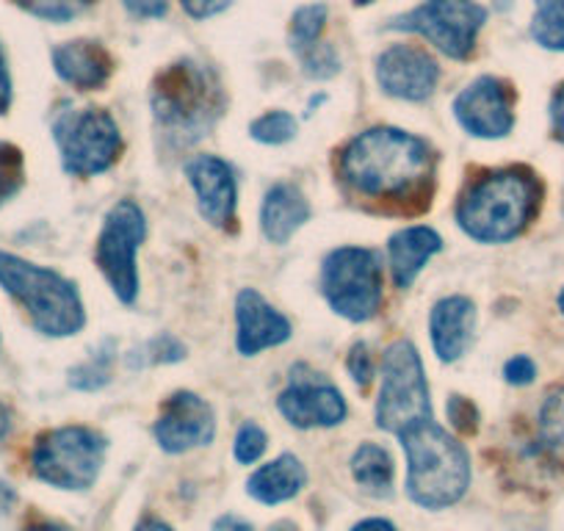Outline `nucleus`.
<instances>
[{
    "label": "nucleus",
    "mask_w": 564,
    "mask_h": 531,
    "mask_svg": "<svg viewBox=\"0 0 564 531\" xmlns=\"http://www.w3.org/2000/svg\"><path fill=\"white\" fill-rule=\"evenodd\" d=\"M214 531H252V525L247 520L236 518V514H221L214 523Z\"/></svg>",
    "instance_id": "41"
},
{
    "label": "nucleus",
    "mask_w": 564,
    "mask_h": 531,
    "mask_svg": "<svg viewBox=\"0 0 564 531\" xmlns=\"http://www.w3.org/2000/svg\"><path fill=\"white\" fill-rule=\"evenodd\" d=\"M558 311L564 313V289H562V294H558Z\"/></svg>",
    "instance_id": "48"
},
{
    "label": "nucleus",
    "mask_w": 564,
    "mask_h": 531,
    "mask_svg": "<svg viewBox=\"0 0 564 531\" xmlns=\"http://www.w3.org/2000/svg\"><path fill=\"white\" fill-rule=\"evenodd\" d=\"M276 410L282 419L300 430L338 426L349 413L340 390L307 366H296L291 371V384L276 399Z\"/></svg>",
    "instance_id": "12"
},
{
    "label": "nucleus",
    "mask_w": 564,
    "mask_h": 531,
    "mask_svg": "<svg viewBox=\"0 0 564 531\" xmlns=\"http://www.w3.org/2000/svg\"><path fill=\"white\" fill-rule=\"evenodd\" d=\"M448 419H452V424L457 426L459 432L470 435V432H476V426H479V410H476V404L470 402V399H465V395H452V402H448Z\"/></svg>",
    "instance_id": "34"
},
{
    "label": "nucleus",
    "mask_w": 564,
    "mask_h": 531,
    "mask_svg": "<svg viewBox=\"0 0 564 531\" xmlns=\"http://www.w3.org/2000/svg\"><path fill=\"white\" fill-rule=\"evenodd\" d=\"M346 368H349V373L355 377L357 384H371L373 379V360H371V349H368L366 344H355L349 349V357H346Z\"/></svg>",
    "instance_id": "35"
},
{
    "label": "nucleus",
    "mask_w": 564,
    "mask_h": 531,
    "mask_svg": "<svg viewBox=\"0 0 564 531\" xmlns=\"http://www.w3.org/2000/svg\"><path fill=\"white\" fill-rule=\"evenodd\" d=\"M311 219V205L305 194L291 183H276L269 188L260 205V227L271 243L291 241L296 230Z\"/></svg>",
    "instance_id": "20"
},
{
    "label": "nucleus",
    "mask_w": 564,
    "mask_h": 531,
    "mask_svg": "<svg viewBox=\"0 0 564 531\" xmlns=\"http://www.w3.org/2000/svg\"><path fill=\"white\" fill-rule=\"evenodd\" d=\"M377 80L384 95L406 102L430 100L441 80V67L415 45H393L377 58Z\"/></svg>",
    "instance_id": "15"
},
{
    "label": "nucleus",
    "mask_w": 564,
    "mask_h": 531,
    "mask_svg": "<svg viewBox=\"0 0 564 531\" xmlns=\"http://www.w3.org/2000/svg\"><path fill=\"white\" fill-rule=\"evenodd\" d=\"M232 0H181L183 12L194 20H208L230 9Z\"/></svg>",
    "instance_id": "36"
},
{
    "label": "nucleus",
    "mask_w": 564,
    "mask_h": 531,
    "mask_svg": "<svg viewBox=\"0 0 564 531\" xmlns=\"http://www.w3.org/2000/svg\"><path fill=\"white\" fill-rule=\"evenodd\" d=\"M249 133H252L254 142L285 144L296 137V119L289 111H269L254 119Z\"/></svg>",
    "instance_id": "30"
},
{
    "label": "nucleus",
    "mask_w": 564,
    "mask_h": 531,
    "mask_svg": "<svg viewBox=\"0 0 564 531\" xmlns=\"http://www.w3.org/2000/svg\"><path fill=\"white\" fill-rule=\"evenodd\" d=\"M214 435V410L205 399L188 390L170 395L155 421V441L166 454H186L192 448L208 446Z\"/></svg>",
    "instance_id": "14"
},
{
    "label": "nucleus",
    "mask_w": 564,
    "mask_h": 531,
    "mask_svg": "<svg viewBox=\"0 0 564 531\" xmlns=\"http://www.w3.org/2000/svg\"><path fill=\"white\" fill-rule=\"evenodd\" d=\"M335 166L344 192L371 214H423L435 194V150L399 128L362 130L346 142Z\"/></svg>",
    "instance_id": "1"
},
{
    "label": "nucleus",
    "mask_w": 564,
    "mask_h": 531,
    "mask_svg": "<svg viewBox=\"0 0 564 531\" xmlns=\"http://www.w3.org/2000/svg\"><path fill=\"white\" fill-rule=\"evenodd\" d=\"M443 241L432 227H406L399 230L388 243L390 254V274H393L395 289H410L421 274L423 263L435 252H441Z\"/></svg>",
    "instance_id": "21"
},
{
    "label": "nucleus",
    "mask_w": 564,
    "mask_h": 531,
    "mask_svg": "<svg viewBox=\"0 0 564 531\" xmlns=\"http://www.w3.org/2000/svg\"><path fill=\"white\" fill-rule=\"evenodd\" d=\"M23 531H69V529L62 523H31V525H25Z\"/></svg>",
    "instance_id": "46"
},
{
    "label": "nucleus",
    "mask_w": 564,
    "mask_h": 531,
    "mask_svg": "<svg viewBox=\"0 0 564 531\" xmlns=\"http://www.w3.org/2000/svg\"><path fill=\"white\" fill-rule=\"evenodd\" d=\"M265 452V432L254 424H243L241 432L236 435V446H232V454L241 465H252L263 457Z\"/></svg>",
    "instance_id": "33"
},
{
    "label": "nucleus",
    "mask_w": 564,
    "mask_h": 531,
    "mask_svg": "<svg viewBox=\"0 0 564 531\" xmlns=\"http://www.w3.org/2000/svg\"><path fill=\"white\" fill-rule=\"evenodd\" d=\"M503 377H507L509 384H529L534 382L536 366L525 355L512 357V360L507 362V368H503Z\"/></svg>",
    "instance_id": "38"
},
{
    "label": "nucleus",
    "mask_w": 564,
    "mask_h": 531,
    "mask_svg": "<svg viewBox=\"0 0 564 531\" xmlns=\"http://www.w3.org/2000/svg\"><path fill=\"white\" fill-rule=\"evenodd\" d=\"M135 531H175V529H172V525H166L164 520L148 518V520H141V523L135 525Z\"/></svg>",
    "instance_id": "44"
},
{
    "label": "nucleus",
    "mask_w": 564,
    "mask_h": 531,
    "mask_svg": "<svg viewBox=\"0 0 564 531\" xmlns=\"http://www.w3.org/2000/svg\"><path fill=\"white\" fill-rule=\"evenodd\" d=\"M186 357V346L181 344L177 338L172 335H159V338L148 340V344L135 346L133 351H128L124 362L135 371L141 368H150V366H164V362H177Z\"/></svg>",
    "instance_id": "28"
},
{
    "label": "nucleus",
    "mask_w": 564,
    "mask_h": 531,
    "mask_svg": "<svg viewBox=\"0 0 564 531\" xmlns=\"http://www.w3.org/2000/svg\"><path fill=\"white\" fill-rule=\"evenodd\" d=\"M305 465H302L294 454H282V457L260 465V468L249 476L247 492L260 503H282L291 501V498L305 487Z\"/></svg>",
    "instance_id": "22"
},
{
    "label": "nucleus",
    "mask_w": 564,
    "mask_h": 531,
    "mask_svg": "<svg viewBox=\"0 0 564 531\" xmlns=\"http://www.w3.org/2000/svg\"><path fill=\"white\" fill-rule=\"evenodd\" d=\"M271 531H296V529L291 523H280V525H274V529H271Z\"/></svg>",
    "instance_id": "47"
},
{
    "label": "nucleus",
    "mask_w": 564,
    "mask_h": 531,
    "mask_svg": "<svg viewBox=\"0 0 564 531\" xmlns=\"http://www.w3.org/2000/svg\"><path fill=\"white\" fill-rule=\"evenodd\" d=\"M536 435H540V448L556 465H564V388L551 390L540 408V421H536Z\"/></svg>",
    "instance_id": "24"
},
{
    "label": "nucleus",
    "mask_w": 564,
    "mask_h": 531,
    "mask_svg": "<svg viewBox=\"0 0 564 531\" xmlns=\"http://www.w3.org/2000/svg\"><path fill=\"white\" fill-rule=\"evenodd\" d=\"M534 20L531 36L545 51L564 53V0H534Z\"/></svg>",
    "instance_id": "25"
},
{
    "label": "nucleus",
    "mask_w": 564,
    "mask_h": 531,
    "mask_svg": "<svg viewBox=\"0 0 564 531\" xmlns=\"http://www.w3.org/2000/svg\"><path fill=\"white\" fill-rule=\"evenodd\" d=\"M406 452V496L426 509H446L465 496L470 465L465 448L435 421H421L399 432Z\"/></svg>",
    "instance_id": "4"
},
{
    "label": "nucleus",
    "mask_w": 564,
    "mask_h": 531,
    "mask_svg": "<svg viewBox=\"0 0 564 531\" xmlns=\"http://www.w3.org/2000/svg\"><path fill=\"white\" fill-rule=\"evenodd\" d=\"M322 294L338 316L368 322L382 305V263L373 249L340 247L327 254Z\"/></svg>",
    "instance_id": "8"
},
{
    "label": "nucleus",
    "mask_w": 564,
    "mask_h": 531,
    "mask_svg": "<svg viewBox=\"0 0 564 531\" xmlns=\"http://www.w3.org/2000/svg\"><path fill=\"white\" fill-rule=\"evenodd\" d=\"M12 3L47 23H69L84 14L95 0H12Z\"/></svg>",
    "instance_id": "29"
},
{
    "label": "nucleus",
    "mask_w": 564,
    "mask_h": 531,
    "mask_svg": "<svg viewBox=\"0 0 564 531\" xmlns=\"http://www.w3.org/2000/svg\"><path fill=\"white\" fill-rule=\"evenodd\" d=\"M351 474L357 485L377 498H388L393 492V459L377 443H362L351 457Z\"/></svg>",
    "instance_id": "23"
},
{
    "label": "nucleus",
    "mask_w": 564,
    "mask_h": 531,
    "mask_svg": "<svg viewBox=\"0 0 564 531\" xmlns=\"http://www.w3.org/2000/svg\"><path fill=\"white\" fill-rule=\"evenodd\" d=\"M111 362H113V340L102 344L86 362L69 368L67 382L75 390H100L111 382Z\"/></svg>",
    "instance_id": "26"
},
{
    "label": "nucleus",
    "mask_w": 564,
    "mask_h": 531,
    "mask_svg": "<svg viewBox=\"0 0 564 531\" xmlns=\"http://www.w3.org/2000/svg\"><path fill=\"white\" fill-rule=\"evenodd\" d=\"M18 503V492L12 490V485H7V481H0V514L9 512V509Z\"/></svg>",
    "instance_id": "43"
},
{
    "label": "nucleus",
    "mask_w": 564,
    "mask_h": 531,
    "mask_svg": "<svg viewBox=\"0 0 564 531\" xmlns=\"http://www.w3.org/2000/svg\"><path fill=\"white\" fill-rule=\"evenodd\" d=\"M485 23L487 12L474 0H426L423 7L399 14L390 29L421 34L448 58L465 62L476 51V36Z\"/></svg>",
    "instance_id": "11"
},
{
    "label": "nucleus",
    "mask_w": 564,
    "mask_h": 531,
    "mask_svg": "<svg viewBox=\"0 0 564 531\" xmlns=\"http://www.w3.org/2000/svg\"><path fill=\"white\" fill-rule=\"evenodd\" d=\"M368 3H373V0H355V7H368Z\"/></svg>",
    "instance_id": "49"
},
{
    "label": "nucleus",
    "mask_w": 564,
    "mask_h": 531,
    "mask_svg": "<svg viewBox=\"0 0 564 531\" xmlns=\"http://www.w3.org/2000/svg\"><path fill=\"white\" fill-rule=\"evenodd\" d=\"M542 181L529 166L481 172L465 186L457 203V221L481 243H507L536 219Z\"/></svg>",
    "instance_id": "2"
},
{
    "label": "nucleus",
    "mask_w": 564,
    "mask_h": 531,
    "mask_svg": "<svg viewBox=\"0 0 564 531\" xmlns=\"http://www.w3.org/2000/svg\"><path fill=\"white\" fill-rule=\"evenodd\" d=\"M236 346L243 357L280 346L291 338V322L276 313L258 291L243 289L236 300Z\"/></svg>",
    "instance_id": "17"
},
{
    "label": "nucleus",
    "mask_w": 564,
    "mask_h": 531,
    "mask_svg": "<svg viewBox=\"0 0 564 531\" xmlns=\"http://www.w3.org/2000/svg\"><path fill=\"white\" fill-rule=\"evenodd\" d=\"M551 124H553V137L564 144V84L558 86L556 95L551 100Z\"/></svg>",
    "instance_id": "39"
},
{
    "label": "nucleus",
    "mask_w": 564,
    "mask_h": 531,
    "mask_svg": "<svg viewBox=\"0 0 564 531\" xmlns=\"http://www.w3.org/2000/svg\"><path fill=\"white\" fill-rule=\"evenodd\" d=\"M12 432V413H9V408L3 402H0V441Z\"/></svg>",
    "instance_id": "45"
},
{
    "label": "nucleus",
    "mask_w": 564,
    "mask_h": 531,
    "mask_svg": "<svg viewBox=\"0 0 564 531\" xmlns=\"http://www.w3.org/2000/svg\"><path fill=\"white\" fill-rule=\"evenodd\" d=\"M12 106V78H9L7 56L0 51V113H7Z\"/></svg>",
    "instance_id": "40"
},
{
    "label": "nucleus",
    "mask_w": 564,
    "mask_h": 531,
    "mask_svg": "<svg viewBox=\"0 0 564 531\" xmlns=\"http://www.w3.org/2000/svg\"><path fill=\"white\" fill-rule=\"evenodd\" d=\"M351 531H399V529L384 518H368V520H360Z\"/></svg>",
    "instance_id": "42"
},
{
    "label": "nucleus",
    "mask_w": 564,
    "mask_h": 531,
    "mask_svg": "<svg viewBox=\"0 0 564 531\" xmlns=\"http://www.w3.org/2000/svg\"><path fill=\"white\" fill-rule=\"evenodd\" d=\"M106 459V437L89 426L42 432L31 448V470L58 490H86L97 481Z\"/></svg>",
    "instance_id": "6"
},
{
    "label": "nucleus",
    "mask_w": 564,
    "mask_h": 531,
    "mask_svg": "<svg viewBox=\"0 0 564 531\" xmlns=\"http://www.w3.org/2000/svg\"><path fill=\"white\" fill-rule=\"evenodd\" d=\"M23 186V153L14 144L0 142V205L9 203Z\"/></svg>",
    "instance_id": "31"
},
{
    "label": "nucleus",
    "mask_w": 564,
    "mask_h": 531,
    "mask_svg": "<svg viewBox=\"0 0 564 531\" xmlns=\"http://www.w3.org/2000/svg\"><path fill=\"white\" fill-rule=\"evenodd\" d=\"M150 102L161 133L177 148L208 137L225 113V91L219 80L192 58L170 64L155 75Z\"/></svg>",
    "instance_id": "3"
},
{
    "label": "nucleus",
    "mask_w": 564,
    "mask_h": 531,
    "mask_svg": "<svg viewBox=\"0 0 564 531\" xmlns=\"http://www.w3.org/2000/svg\"><path fill=\"white\" fill-rule=\"evenodd\" d=\"M53 139L67 175L108 172L122 155V133L102 108H64L53 119Z\"/></svg>",
    "instance_id": "7"
},
{
    "label": "nucleus",
    "mask_w": 564,
    "mask_h": 531,
    "mask_svg": "<svg viewBox=\"0 0 564 531\" xmlns=\"http://www.w3.org/2000/svg\"><path fill=\"white\" fill-rule=\"evenodd\" d=\"M476 305L468 296H446L432 311V346L443 362H454L468 351L474 338Z\"/></svg>",
    "instance_id": "18"
},
{
    "label": "nucleus",
    "mask_w": 564,
    "mask_h": 531,
    "mask_svg": "<svg viewBox=\"0 0 564 531\" xmlns=\"http://www.w3.org/2000/svg\"><path fill=\"white\" fill-rule=\"evenodd\" d=\"M53 67L64 84L91 91L106 86V80L111 78L113 62L100 42L75 40L53 51Z\"/></svg>",
    "instance_id": "19"
},
{
    "label": "nucleus",
    "mask_w": 564,
    "mask_h": 531,
    "mask_svg": "<svg viewBox=\"0 0 564 531\" xmlns=\"http://www.w3.org/2000/svg\"><path fill=\"white\" fill-rule=\"evenodd\" d=\"M0 285L23 305L36 333L47 338H73L86 324L78 289L64 274L0 249Z\"/></svg>",
    "instance_id": "5"
},
{
    "label": "nucleus",
    "mask_w": 564,
    "mask_h": 531,
    "mask_svg": "<svg viewBox=\"0 0 564 531\" xmlns=\"http://www.w3.org/2000/svg\"><path fill=\"white\" fill-rule=\"evenodd\" d=\"M186 177L197 192L199 214L221 230H236L238 186L236 172L216 155H194L186 164Z\"/></svg>",
    "instance_id": "16"
},
{
    "label": "nucleus",
    "mask_w": 564,
    "mask_h": 531,
    "mask_svg": "<svg viewBox=\"0 0 564 531\" xmlns=\"http://www.w3.org/2000/svg\"><path fill=\"white\" fill-rule=\"evenodd\" d=\"M457 122L470 137L501 139L514 124V89L501 78L481 75L454 100Z\"/></svg>",
    "instance_id": "13"
},
{
    "label": "nucleus",
    "mask_w": 564,
    "mask_h": 531,
    "mask_svg": "<svg viewBox=\"0 0 564 531\" xmlns=\"http://www.w3.org/2000/svg\"><path fill=\"white\" fill-rule=\"evenodd\" d=\"M329 9L324 3H307V7L296 9L294 20H291V34L289 42L296 53L307 51L322 40V31L327 25Z\"/></svg>",
    "instance_id": "27"
},
{
    "label": "nucleus",
    "mask_w": 564,
    "mask_h": 531,
    "mask_svg": "<svg viewBox=\"0 0 564 531\" xmlns=\"http://www.w3.org/2000/svg\"><path fill=\"white\" fill-rule=\"evenodd\" d=\"M421 421H432L430 388L423 362L410 340H395L382 357V390L377 402L379 430L395 432Z\"/></svg>",
    "instance_id": "9"
},
{
    "label": "nucleus",
    "mask_w": 564,
    "mask_h": 531,
    "mask_svg": "<svg viewBox=\"0 0 564 531\" xmlns=\"http://www.w3.org/2000/svg\"><path fill=\"white\" fill-rule=\"evenodd\" d=\"M300 58H302V73H305L307 78L327 80L333 78V75H338L340 69L338 53H335L329 45H324V42H316L313 47L302 51Z\"/></svg>",
    "instance_id": "32"
},
{
    "label": "nucleus",
    "mask_w": 564,
    "mask_h": 531,
    "mask_svg": "<svg viewBox=\"0 0 564 531\" xmlns=\"http://www.w3.org/2000/svg\"><path fill=\"white\" fill-rule=\"evenodd\" d=\"M144 236H148V219L141 208L130 199H122L108 210L100 238H97V269L122 305H133L139 296L135 254H139Z\"/></svg>",
    "instance_id": "10"
},
{
    "label": "nucleus",
    "mask_w": 564,
    "mask_h": 531,
    "mask_svg": "<svg viewBox=\"0 0 564 531\" xmlns=\"http://www.w3.org/2000/svg\"><path fill=\"white\" fill-rule=\"evenodd\" d=\"M122 7L139 20H159L170 12V0H122Z\"/></svg>",
    "instance_id": "37"
}]
</instances>
